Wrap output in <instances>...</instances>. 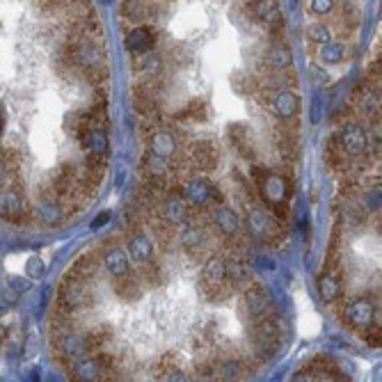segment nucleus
<instances>
[{
  "instance_id": "nucleus-1",
  "label": "nucleus",
  "mask_w": 382,
  "mask_h": 382,
  "mask_svg": "<svg viewBox=\"0 0 382 382\" xmlns=\"http://www.w3.org/2000/svg\"><path fill=\"white\" fill-rule=\"evenodd\" d=\"M257 188L261 199L268 204V211L284 222L288 217V197L293 193L291 179L275 172H257Z\"/></svg>"
},
{
  "instance_id": "nucleus-2",
  "label": "nucleus",
  "mask_w": 382,
  "mask_h": 382,
  "mask_svg": "<svg viewBox=\"0 0 382 382\" xmlns=\"http://www.w3.org/2000/svg\"><path fill=\"white\" fill-rule=\"evenodd\" d=\"M92 305H94V295L92 291H89V281L69 272L58 288V309L69 316H74V314L85 312V309H89Z\"/></svg>"
},
{
  "instance_id": "nucleus-3",
  "label": "nucleus",
  "mask_w": 382,
  "mask_h": 382,
  "mask_svg": "<svg viewBox=\"0 0 382 382\" xmlns=\"http://www.w3.org/2000/svg\"><path fill=\"white\" fill-rule=\"evenodd\" d=\"M224 266H227V259L222 257V254H211L204 263L202 275H199V288H202V293L208 300H213V303L227 300L234 293L231 286L227 284Z\"/></svg>"
},
{
  "instance_id": "nucleus-4",
  "label": "nucleus",
  "mask_w": 382,
  "mask_h": 382,
  "mask_svg": "<svg viewBox=\"0 0 382 382\" xmlns=\"http://www.w3.org/2000/svg\"><path fill=\"white\" fill-rule=\"evenodd\" d=\"M30 217V206L25 199L23 186L19 179H14L12 184L0 188V220L5 222H23Z\"/></svg>"
},
{
  "instance_id": "nucleus-5",
  "label": "nucleus",
  "mask_w": 382,
  "mask_h": 382,
  "mask_svg": "<svg viewBox=\"0 0 382 382\" xmlns=\"http://www.w3.org/2000/svg\"><path fill=\"white\" fill-rule=\"evenodd\" d=\"M184 199L188 202L190 208L195 211H211L213 206L222 204V193L220 188L213 186L206 179H188L184 184Z\"/></svg>"
},
{
  "instance_id": "nucleus-6",
  "label": "nucleus",
  "mask_w": 382,
  "mask_h": 382,
  "mask_svg": "<svg viewBox=\"0 0 382 382\" xmlns=\"http://www.w3.org/2000/svg\"><path fill=\"white\" fill-rule=\"evenodd\" d=\"M250 231L257 236L261 243L270 245V248H275V245L284 241V224H281L279 217L257 206H254L250 213Z\"/></svg>"
},
{
  "instance_id": "nucleus-7",
  "label": "nucleus",
  "mask_w": 382,
  "mask_h": 382,
  "mask_svg": "<svg viewBox=\"0 0 382 382\" xmlns=\"http://www.w3.org/2000/svg\"><path fill=\"white\" fill-rule=\"evenodd\" d=\"M252 325V339H254V345H257V350L261 357H270V355H275V350L279 348V341H281V325L275 316H261V318H254Z\"/></svg>"
},
{
  "instance_id": "nucleus-8",
  "label": "nucleus",
  "mask_w": 382,
  "mask_h": 382,
  "mask_svg": "<svg viewBox=\"0 0 382 382\" xmlns=\"http://www.w3.org/2000/svg\"><path fill=\"white\" fill-rule=\"evenodd\" d=\"M184 156L193 165V170L202 172V174H211L220 165V149L213 140H195L186 147Z\"/></svg>"
},
{
  "instance_id": "nucleus-9",
  "label": "nucleus",
  "mask_w": 382,
  "mask_h": 382,
  "mask_svg": "<svg viewBox=\"0 0 382 382\" xmlns=\"http://www.w3.org/2000/svg\"><path fill=\"white\" fill-rule=\"evenodd\" d=\"M336 142L341 144L343 153L348 156L350 160L364 156L369 149H371V140H369V133L364 129L362 124H355V122H345L341 126V131L334 135Z\"/></svg>"
},
{
  "instance_id": "nucleus-10",
  "label": "nucleus",
  "mask_w": 382,
  "mask_h": 382,
  "mask_svg": "<svg viewBox=\"0 0 382 382\" xmlns=\"http://www.w3.org/2000/svg\"><path fill=\"white\" fill-rule=\"evenodd\" d=\"M343 321L350 330L364 334L376 323V307H373V303L367 298H355L343 307Z\"/></svg>"
},
{
  "instance_id": "nucleus-11",
  "label": "nucleus",
  "mask_w": 382,
  "mask_h": 382,
  "mask_svg": "<svg viewBox=\"0 0 382 382\" xmlns=\"http://www.w3.org/2000/svg\"><path fill=\"white\" fill-rule=\"evenodd\" d=\"M153 213H156L158 217H163L165 222H170L172 227L184 224L186 220H190V206L184 199V195H179L174 188L160 197V202H158L156 211H153Z\"/></svg>"
},
{
  "instance_id": "nucleus-12",
  "label": "nucleus",
  "mask_w": 382,
  "mask_h": 382,
  "mask_svg": "<svg viewBox=\"0 0 382 382\" xmlns=\"http://www.w3.org/2000/svg\"><path fill=\"white\" fill-rule=\"evenodd\" d=\"M53 348H56L58 359L65 362V364H71L74 359L87 355L85 336H80L78 332L71 330V327L65 332H60V334H53Z\"/></svg>"
},
{
  "instance_id": "nucleus-13",
  "label": "nucleus",
  "mask_w": 382,
  "mask_h": 382,
  "mask_svg": "<svg viewBox=\"0 0 382 382\" xmlns=\"http://www.w3.org/2000/svg\"><path fill=\"white\" fill-rule=\"evenodd\" d=\"M30 213H32V217H34V220H37L39 224H44V227H56V224H60L62 220H65L67 204L60 202V199H56L53 195L44 193V195L37 199V204L32 206Z\"/></svg>"
},
{
  "instance_id": "nucleus-14",
  "label": "nucleus",
  "mask_w": 382,
  "mask_h": 382,
  "mask_svg": "<svg viewBox=\"0 0 382 382\" xmlns=\"http://www.w3.org/2000/svg\"><path fill=\"white\" fill-rule=\"evenodd\" d=\"M295 380H341V369L330 357H316L298 373Z\"/></svg>"
},
{
  "instance_id": "nucleus-15",
  "label": "nucleus",
  "mask_w": 382,
  "mask_h": 382,
  "mask_svg": "<svg viewBox=\"0 0 382 382\" xmlns=\"http://www.w3.org/2000/svg\"><path fill=\"white\" fill-rule=\"evenodd\" d=\"M179 151V142L174 138V133H170L167 129H156L149 133V153L163 160H172Z\"/></svg>"
},
{
  "instance_id": "nucleus-16",
  "label": "nucleus",
  "mask_w": 382,
  "mask_h": 382,
  "mask_svg": "<svg viewBox=\"0 0 382 382\" xmlns=\"http://www.w3.org/2000/svg\"><path fill=\"white\" fill-rule=\"evenodd\" d=\"M243 303H245V309H248V314L252 318H261L270 312V298L261 284H252L250 281L243 291Z\"/></svg>"
},
{
  "instance_id": "nucleus-17",
  "label": "nucleus",
  "mask_w": 382,
  "mask_h": 382,
  "mask_svg": "<svg viewBox=\"0 0 382 382\" xmlns=\"http://www.w3.org/2000/svg\"><path fill=\"white\" fill-rule=\"evenodd\" d=\"M227 140H229V144L241 153L243 158L252 160L254 158V138H252V131L250 126L245 124H231L227 126Z\"/></svg>"
},
{
  "instance_id": "nucleus-18",
  "label": "nucleus",
  "mask_w": 382,
  "mask_h": 382,
  "mask_svg": "<svg viewBox=\"0 0 382 382\" xmlns=\"http://www.w3.org/2000/svg\"><path fill=\"white\" fill-rule=\"evenodd\" d=\"M211 224L215 227V231L224 236V238H231V236L241 234V217L238 213H234L231 208L227 206H217L211 211Z\"/></svg>"
},
{
  "instance_id": "nucleus-19",
  "label": "nucleus",
  "mask_w": 382,
  "mask_h": 382,
  "mask_svg": "<svg viewBox=\"0 0 382 382\" xmlns=\"http://www.w3.org/2000/svg\"><path fill=\"white\" fill-rule=\"evenodd\" d=\"M67 369H69L71 378H74V380H87V382L103 380L101 364H98L96 355H83V357H78L71 364H67Z\"/></svg>"
},
{
  "instance_id": "nucleus-20",
  "label": "nucleus",
  "mask_w": 382,
  "mask_h": 382,
  "mask_svg": "<svg viewBox=\"0 0 382 382\" xmlns=\"http://www.w3.org/2000/svg\"><path fill=\"white\" fill-rule=\"evenodd\" d=\"M181 245H184V250H186L188 254H193V257L197 259L199 254H202V252L208 248L206 227L193 220V222L186 227V231L181 234Z\"/></svg>"
},
{
  "instance_id": "nucleus-21",
  "label": "nucleus",
  "mask_w": 382,
  "mask_h": 382,
  "mask_svg": "<svg viewBox=\"0 0 382 382\" xmlns=\"http://www.w3.org/2000/svg\"><path fill=\"white\" fill-rule=\"evenodd\" d=\"M153 46H156V32L149 25H138L129 32L126 37V49L135 56H144V53H151Z\"/></svg>"
},
{
  "instance_id": "nucleus-22",
  "label": "nucleus",
  "mask_w": 382,
  "mask_h": 382,
  "mask_svg": "<svg viewBox=\"0 0 382 382\" xmlns=\"http://www.w3.org/2000/svg\"><path fill=\"white\" fill-rule=\"evenodd\" d=\"M80 144L87 151V156H98L106 158L108 156V131L106 126H94V129H87L80 135Z\"/></svg>"
},
{
  "instance_id": "nucleus-23",
  "label": "nucleus",
  "mask_w": 382,
  "mask_h": 382,
  "mask_svg": "<svg viewBox=\"0 0 382 382\" xmlns=\"http://www.w3.org/2000/svg\"><path fill=\"white\" fill-rule=\"evenodd\" d=\"M270 106L279 120L291 122L295 120L300 113V96L295 92H288V89H281V92H277L270 98Z\"/></svg>"
},
{
  "instance_id": "nucleus-24",
  "label": "nucleus",
  "mask_w": 382,
  "mask_h": 382,
  "mask_svg": "<svg viewBox=\"0 0 382 382\" xmlns=\"http://www.w3.org/2000/svg\"><path fill=\"white\" fill-rule=\"evenodd\" d=\"M224 275H227V284L231 286V291L245 288L252 281V270L248 266V261H245V257H231V261H227Z\"/></svg>"
},
{
  "instance_id": "nucleus-25",
  "label": "nucleus",
  "mask_w": 382,
  "mask_h": 382,
  "mask_svg": "<svg viewBox=\"0 0 382 382\" xmlns=\"http://www.w3.org/2000/svg\"><path fill=\"white\" fill-rule=\"evenodd\" d=\"M343 293V281L334 270H325L318 277V295L325 305H334Z\"/></svg>"
},
{
  "instance_id": "nucleus-26",
  "label": "nucleus",
  "mask_w": 382,
  "mask_h": 382,
  "mask_svg": "<svg viewBox=\"0 0 382 382\" xmlns=\"http://www.w3.org/2000/svg\"><path fill=\"white\" fill-rule=\"evenodd\" d=\"M252 16L266 28H281V12L277 0H257L252 5Z\"/></svg>"
},
{
  "instance_id": "nucleus-27",
  "label": "nucleus",
  "mask_w": 382,
  "mask_h": 382,
  "mask_svg": "<svg viewBox=\"0 0 382 382\" xmlns=\"http://www.w3.org/2000/svg\"><path fill=\"white\" fill-rule=\"evenodd\" d=\"M19 170H21L19 153L0 144V188L12 184V181L19 177Z\"/></svg>"
},
{
  "instance_id": "nucleus-28",
  "label": "nucleus",
  "mask_w": 382,
  "mask_h": 382,
  "mask_svg": "<svg viewBox=\"0 0 382 382\" xmlns=\"http://www.w3.org/2000/svg\"><path fill=\"white\" fill-rule=\"evenodd\" d=\"M117 295L126 303H133V300H140L142 295V279L138 272H124V275L117 277V284H115Z\"/></svg>"
},
{
  "instance_id": "nucleus-29",
  "label": "nucleus",
  "mask_w": 382,
  "mask_h": 382,
  "mask_svg": "<svg viewBox=\"0 0 382 382\" xmlns=\"http://www.w3.org/2000/svg\"><path fill=\"white\" fill-rule=\"evenodd\" d=\"M263 65H266L268 71H272V74H286L291 65H293L288 46H272L266 53V58H263Z\"/></svg>"
},
{
  "instance_id": "nucleus-30",
  "label": "nucleus",
  "mask_w": 382,
  "mask_h": 382,
  "mask_svg": "<svg viewBox=\"0 0 382 382\" xmlns=\"http://www.w3.org/2000/svg\"><path fill=\"white\" fill-rule=\"evenodd\" d=\"M103 266L113 277H120L124 272H129V254L122 248H108L103 254Z\"/></svg>"
},
{
  "instance_id": "nucleus-31",
  "label": "nucleus",
  "mask_w": 382,
  "mask_h": 382,
  "mask_svg": "<svg viewBox=\"0 0 382 382\" xmlns=\"http://www.w3.org/2000/svg\"><path fill=\"white\" fill-rule=\"evenodd\" d=\"M153 257V245L149 241V236H144V234H135L131 243H129V259H133L135 263H144V261H149Z\"/></svg>"
},
{
  "instance_id": "nucleus-32",
  "label": "nucleus",
  "mask_w": 382,
  "mask_h": 382,
  "mask_svg": "<svg viewBox=\"0 0 382 382\" xmlns=\"http://www.w3.org/2000/svg\"><path fill=\"white\" fill-rule=\"evenodd\" d=\"M113 327L110 325H103V327H96L94 332H89L85 336V345H87V355H98L106 350V345L113 341Z\"/></svg>"
},
{
  "instance_id": "nucleus-33",
  "label": "nucleus",
  "mask_w": 382,
  "mask_h": 382,
  "mask_svg": "<svg viewBox=\"0 0 382 382\" xmlns=\"http://www.w3.org/2000/svg\"><path fill=\"white\" fill-rule=\"evenodd\" d=\"M96 270H98V257L96 254H83V257H78L74 261V266H71V275H76L80 279H92L96 275Z\"/></svg>"
},
{
  "instance_id": "nucleus-34",
  "label": "nucleus",
  "mask_w": 382,
  "mask_h": 382,
  "mask_svg": "<svg viewBox=\"0 0 382 382\" xmlns=\"http://www.w3.org/2000/svg\"><path fill=\"white\" fill-rule=\"evenodd\" d=\"M275 142H277V149L284 158H295L298 153V135L288 129V126H284V129H279L275 133Z\"/></svg>"
},
{
  "instance_id": "nucleus-35",
  "label": "nucleus",
  "mask_w": 382,
  "mask_h": 382,
  "mask_svg": "<svg viewBox=\"0 0 382 382\" xmlns=\"http://www.w3.org/2000/svg\"><path fill=\"white\" fill-rule=\"evenodd\" d=\"M156 378L158 380H184V371L179 369L174 355H165L156 364Z\"/></svg>"
},
{
  "instance_id": "nucleus-36",
  "label": "nucleus",
  "mask_w": 382,
  "mask_h": 382,
  "mask_svg": "<svg viewBox=\"0 0 382 382\" xmlns=\"http://www.w3.org/2000/svg\"><path fill=\"white\" fill-rule=\"evenodd\" d=\"M181 120H188V122H206L208 120V103H204L202 98H195V101H190L184 110L179 113Z\"/></svg>"
},
{
  "instance_id": "nucleus-37",
  "label": "nucleus",
  "mask_w": 382,
  "mask_h": 382,
  "mask_svg": "<svg viewBox=\"0 0 382 382\" xmlns=\"http://www.w3.org/2000/svg\"><path fill=\"white\" fill-rule=\"evenodd\" d=\"M321 60H323V65H330V67H334V65H339V62L343 60V56H345V49H343V44H336V42H325V44H321Z\"/></svg>"
},
{
  "instance_id": "nucleus-38",
  "label": "nucleus",
  "mask_w": 382,
  "mask_h": 382,
  "mask_svg": "<svg viewBox=\"0 0 382 382\" xmlns=\"http://www.w3.org/2000/svg\"><path fill=\"white\" fill-rule=\"evenodd\" d=\"M138 275L142 279V284H147V286H158V281H160V270H158V266L151 259L140 263Z\"/></svg>"
},
{
  "instance_id": "nucleus-39",
  "label": "nucleus",
  "mask_w": 382,
  "mask_h": 382,
  "mask_svg": "<svg viewBox=\"0 0 382 382\" xmlns=\"http://www.w3.org/2000/svg\"><path fill=\"white\" fill-rule=\"evenodd\" d=\"M124 12H126V16H129V19H133V21H144L147 19V12H151L147 5L144 3H140V0H129V3H126V7H124Z\"/></svg>"
},
{
  "instance_id": "nucleus-40",
  "label": "nucleus",
  "mask_w": 382,
  "mask_h": 382,
  "mask_svg": "<svg viewBox=\"0 0 382 382\" xmlns=\"http://www.w3.org/2000/svg\"><path fill=\"white\" fill-rule=\"evenodd\" d=\"M309 39H312L314 44H325V42H330L332 39V32H330V28H327L325 23H314V25H309Z\"/></svg>"
},
{
  "instance_id": "nucleus-41",
  "label": "nucleus",
  "mask_w": 382,
  "mask_h": 382,
  "mask_svg": "<svg viewBox=\"0 0 382 382\" xmlns=\"http://www.w3.org/2000/svg\"><path fill=\"white\" fill-rule=\"evenodd\" d=\"M44 272H46V263H44L39 257H30L25 261V277L39 279V277H44Z\"/></svg>"
},
{
  "instance_id": "nucleus-42",
  "label": "nucleus",
  "mask_w": 382,
  "mask_h": 382,
  "mask_svg": "<svg viewBox=\"0 0 382 382\" xmlns=\"http://www.w3.org/2000/svg\"><path fill=\"white\" fill-rule=\"evenodd\" d=\"M309 10L316 16H327L334 10V0H309Z\"/></svg>"
},
{
  "instance_id": "nucleus-43",
  "label": "nucleus",
  "mask_w": 382,
  "mask_h": 382,
  "mask_svg": "<svg viewBox=\"0 0 382 382\" xmlns=\"http://www.w3.org/2000/svg\"><path fill=\"white\" fill-rule=\"evenodd\" d=\"M364 336H367V341H369V345H373V348H380V325H376L373 323L367 332H364Z\"/></svg>"
},
{
  "instance_id": "nucleus-44",
  "label": "nucleus",
  "mask_w": 382,
  "mask_h": 382,
  "mask_svg": "<svg viewBox=\"0 0 382 382\" xmlns=\"http://www.w3.org/2000/svg\"><path fill=\"white\" fill-rule=\"evenodd\" d=\"M10 286H14L16 291H28V288H30V281H28V279H21V277H10Z\"/></svg>"
},
{
  "instance_id": "nucleus-45",
  "label": "nucleus",
  "mask_w": 382,
  "mask_h": 382,
  "mask_svg": "<svg viewBox=\"0 0 382 382\" xmlns=\"http://www.w3.org/2000/svg\"><path fill=\"white\" fill-rule=\"evenodd\" d=\"M108 220H110V215H108V213H103V215H98V217H96V220H94V227H98V224H106Z\"/></svg>"
},
{
  "instance_id": "nucleus-46",
  "label": "nucleus",
  "mask_w": 382,
  "mask_h": 382,
  "mask_svg": "<svg viewBox=\"0 0 382 382\" xmlns=\"http://www.w3.org/2000/svg\"><path fill=\"white\" fill-rule=\"evenodd\" d=\"M5 339H7V327L0 323V343H3Z\"/></svg>"
},
{
  "instance_id": "nucleus-47",
  "label": "nucleus",
  "mask_w": 382,
  "mask_h": 382,
  "mask_svg": "<svg viewBox=\"0 0 382 382\" xmlns=\"http://www.w3.org/2000/svg\"><path fill=\"white\" fill-rule=\"evenodd\" d=\"M3 124H5V113H3V108H0V129H3Z\"/></svg>"
},
{
  "instance_id": "nucleus-48",
  "label": "nucleus",
  "mask_w": 382,
  "mask_h": 382,
  "mask_svg": "<svg viewBox=\"0 0 382 382\" xmlns=\"http://www.w3.org/2000/svg\"><path fill=\"white\" fill-rule=\"evenodd\" d=\"M0 131H3V129H0Z\"/></svg>"
}]
</instances>
